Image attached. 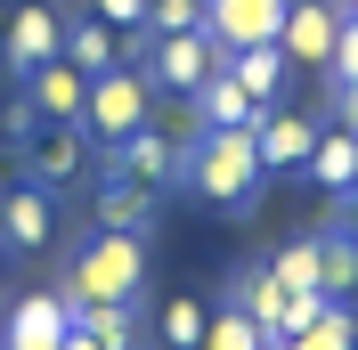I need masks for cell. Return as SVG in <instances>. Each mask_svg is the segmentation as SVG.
<instances>
[{"instance_id":"cell-1","label":"cell","mask_w":358,"mask_h":350,"mask_svg":"<svg viewBox=\"0 0 358 350\" xmlns=\"http://www.w3.org/2000/svg\"><path fill=\"white\" fill-rule=\"evenodd\" d=\"M261 139L245 131H196L187 147H179V188H196L212 212H245L252 196H261Z\"/></svg>"},{"instance_id":"cell-2","label":"cell","mask_w":358,"mask_h":350,"mask_svg":"<svg viewBox=\"0 0 358 350\" xmlns=\"http://www.w3.org/2000/svg\"><path fill=\"white\" fill-rule=\"evenodd\" d=\"M147 285V237H122V228H98V237L73 244V269H66V302H138Z\"/></svg>"},{"instance_id":"cell-3","label":"cell","mask_w":358,"mask_h":350,"mask_svg":"<svg viewBox=\"0 0 358 350\" xmlns=\"http://www.w3.org/2000/svg\"><path fill=\"white\" fill-rule=\"evenodd\" d=\"M155 122V82L138 66H114V74H90V98H82V139L90 147H122L131 131Z\"/></svg>"},{"instance_id":"cell-4","label":"cell","mask_w":358,"mask_h":350,"mask_svg":"<svg viewBox=\"0 0 358 350\" xmlns=\"http://www.w3.org/2000/svg\"><path fill=\"white\" fill-rule=\"evenodd\" d=\"M228 49L203 33V24H187V33H147V49H138V74L155 90H171V98H187V90L203 82V74H220Z\"/></svg>"},{"instance_id":"cell-5","label":"cell","mask_w":358,"mask_h":350,"mask_svg":"<svg viewBox=\"0 0 358 350\" xmlns=\"http://www.w3.org/2000/svg\"><path fill=\"white\" fill-rule=\"evenodd\" d=\"M334 41H342V8L334 0H293L285 24H277V49H285L293 74H326L334 66Z\"/></svg>"},{"instance_id":"cell-6","label":"cell","mask_w":358,"mask_h":350,"mask_svg":"<svg viewBox=\"0 0 358 350\" xmlns=\"http://www.w3.org/2000/svg\"><path fill=\"white\" fill-rule=\"evenodd\" d=\"M49 237H57V204H49V188L17 179V188L0 196V253H49Z\"/></svg>"},{"instance_id":"cell-7","label":"cell","mask_w":358,"mask_h":350,"mask_svg":"<svg viewBox=\"0 0 358 350\" xmlns=\"http://www.w3.org/2000/svg\"><path fill=\"white\" fill-rule=\"evenodd\" d=\"M82 163H90L82 122H41V131L24 139V179H33V188H49V196H57V188L82 172Z\"/></svg>"},{"instance_id":"cell-8","label":"cell","mask_w":358,"mask_h":350,"mask_svg":"<svg viewBox=\"0 0 358 350\" xmlns=\"http://www.w3.org/2000/svg\"><path fill=\"white\" fill-rule=\"evenodd\" d=\"M106 163H114L122 179H138V188H155V196L179 188V139L163 131V122H147V131H131L122 147H106Z\"/></svg>"},{"instance_id":"cell-9","label":"cell","mask_w":358,"mask_h":350,"mask_svg":"<svg viewBox=\"0 0 358 350\" xmlns=\"http://www.w3.org/2000/svg\"><path fill=\"white\" fill-rule=\"evenodd\" d=\"M66 17H73V8H17V17H8V41H0V66L17 74V82L33 66H49L57 41H66Z\"/></svg>"},{"instance_id":"cell-10","label":"cell","mask_w":358,"mask_h":350,"mask_svg":"<svg viewBox=\"0 0 358 350\" xmlns=\"http://www.w3.org/2000/svg\"><path fill=\"white\" fill-rule=\"evenodd\" d=\"M293 0H203V33L220 49H245V41H277Z\"/></svg>"},{"instance_id":"cell-11","label":"cell","mask_w":358,"mask_h":350,"mask_svg":"<svg viewBox=\"0 0 358 350\" xmlns=\"http://www.w3.org/2000/svg\"><path fill=\"white\" fill-rule=\"evenodd\" d=\"M252 139H261V172H301V163H310V147H317V114H293V106H261Z\"/></svg>"},{"instance_id":"cell-12","label":"cell","mask_w":358,"mask_h":350,"mask_svg":"<svg viewBox=\"0 0 358 350\" xmlns=\"http://www.w3.org/2000/svg\"><path fill=\"white\" fill-rule=\"evenodd\" d=\"M82 98H90V74L66 66V57H49V66L24 74V106L41 114V122H82Z\"/></svg>"},{"instance_id":"cell-13","label":"cell","mask_w":358,"mask_h":350,"mask_svg":"<svg viewBox=\"0 0 358 350\" xmlns=\"http://www.w3.org/2000/svg\"><path fill=\"white\" fill-rule=\"evenodd\" d=\"M187 114H196V131H245V122H261V106L245 98V82H236L228 66L187 90Z\"/></svg>"},{"instance_id":"cell-14","label":"cell","mask_w":358,"mask_h":350,"mask_svg":"<svg viewBox=\"0 0 358 350\" xmlns=\"http://www.w3.org/2000/svg\"><path fill=\"white\" fill-rule=\"evenodd\" d=\"M57 57H66V66H82V74H114V66H131V41H122L114 24H98L90 8H73V17H66V41H57Z\"/></svg>"},{"instance_id":"cell-15","label":"cell","mask_w":358,"mask_h":350,"mask_svg":"<svg viewBox=\"0 0 358 350\" xmlns=\"http://www.w3.org/2000/svg\"><path fill=\"white\" fill-rule=\"evenodd\" d=\"M66 342V293H24L0 326V350H57Z\"/></svg>"},{"instance_id":"cell-16","label":"cell","mask_w":358,"mask_h":350,"mask_svg":"<svg viewBox=\"0 0 358 350\" xmlns=\"http://www.w3.org/2000/svg\"><path fill=\"white\" fill-rule=\"evenodd\" d=\"M98 228L147 237V228H155V188H138V179H122V172L106 163V179H98Z\"/></svg>"},{"instance_id":"cell-17","label":"cell","mask_w":358,"mask_h":350,"mask_svg":"<svg viewBox=\"0 0 358 350\" xmlns=\"http://www.w3.org/2000/svg\"><path fill=\"white\" fill-rule=\"evenodd\" d=\"M66 326L90 334L98 350H131L138 342V302H66Z\"/></svg>"},{"instance_id":"cell-18","label":"cell","mask_w":358,"mask_h":350,"mask_svg":"<svg viewBox=\"0 0 358 350\" xmlns=\"http://www.w3.org/2000/svg\"><path fill=\"white\" fill-rule=\"evenodd\" d=\"M285 293H293V285H277L268 269H236V285H228V302L261 326V342H277V334H285Z\"/></svg>"},{"instance_id":"cell-19","label":"cell","mask_w":358,"mask_h":350,"mask_svg":"<svg viewBox=\"0 0 358 350\" xmlns=\"http://www.w3.org/2000/svg\"><path fill=\"white\" fill-rule=\"evenodd\" d=\"M228 74H236V82H245V98L252 106H277V90H285V49L277 41H245V49H228Z\"/></svg>"},{"instance_id":"cell-20","label":"cell","mask_w":358,"mask_h":350,"mask_svg":"<svg viewBox=\"0 0 358 350\" xmlns=\"http://www.w3.org/2000/svg\"><path fill=\"white\" fill-rule=\"evenodd\" d=\"M301 179H317L326 196H342V188H358V131H317V147H310V163H301Z\"/></svg>"},{"instance_id":"cell-21","label":"cell","mask_w":358,"mask_h":350,"mask_svg":"<svg viewBox=\"0 0 358 350\" xmlns=\"http://www.w3.org/2000/svg\"><path fill=\"white\" fill-rule=\"evenodd\" d=\"M268 350H358V309L350 302H326L301 334H285V342H268Z\"/></svg>"},{"instance_id":"cell-22","label":"cell","mask_w":358,"mask_h":350,"mask_svg":"<svg viewBox=\"0 0 358 350\" xmlns=\"http://www.w3.org/2000/svg\"><path fill=\"white\" fill-rule=\"evenodd\" d=\"M317 293H326V302H350L358 293V244L342 237V228L317 237Z\"/></svg>"},{"instance_id":"cell-23","label":"cell","mask_w":358,"mask_h":350,"mask_svg":"<svg viewBox=\"0 0 358 350\" xmlns=\"http://www.w3.org/2000/svg\"><path fill=\"white\" fill-rule=\"evenodd\" d=\"M196 350H261V326H252L245 309L228 302V309H212V326H203V342Z\"/></svg>"},{"instance_id":"cell-24","label":"cell","mask_w":358,"mask_h":350,"mask_svg":"<svg viewBox=\"0 0 358 350\" xmlns=\"http://www.w3.org/2000/svg\"><path fill=\"white\" fill-rule=\"evenodd\" d=\"M203 326H212V309H203V302H187V293H179V302H163V342H171V350H196Z\"/></svg>"},{"instance_id":"cell-25","label":"cell","mask_w":358,"mask_h":350,"mask_svg":"<svg viewBox=\"0 0 358 350\" xmlns=\"http://www.w3.org/2000/svg\"><path fill=\"white\" fill-rule=\"evenodd\" d=\"M268 277L277 285H317V237H293L277 261H268Z\"/></svg>"},{"instance_id":"cell-26","label":"cell","mask_w":358,"mask_h":350,"mask_svg":"<svg viewBox=\"0 0 358 350\" xmlns=\"http://www.w3.org/2000/svg\"><path fill=\"white\" fill-rule=\"evenodd\" d=\"M203 24V0H147V33H187Z\"/></svg>"},{"instance_id":"cell-27","label":"cell","mask_w":358,"mask_h":350,"mask_svg":"<svg viewBox=\"0 0 358 350\" xmlns=\"http://www.w3.org/2000/svg\"><path fill=\"white\" fill-rule=\"evenodd\" d=\"M90 17L114 24V33H138V24H147V0H90Z\"/></svg>"},{"instance_id":"cell-28","label":"cell","mask_w":358,"mask_h":350,"mask_svg":"<svg viewBox=\"0 0 358 350\" xmlns=\"http://www.w3.org/2000/svg\"><path fill=\"white\" fill-rule=\"evenodd\" d=\"M334 122H342V131H358V82H334Z\"/></svg>"},{"instance_id":"cell-29","label":"cell","mask_w":358,"mask_h":350,"mask_svg":"<svg viewBox=\"0 0 358 350\" xmlns=\"http://www.w3.org/2000/svg\"><path fill=\"white\" fill-rule=\"evenodd\" d=\"M334 228L358 244V188H342V196H334Z\"/></svg>"},{"instance_id":"cell-30","label":"cell","mask_w":358,"mask_h":350,"mask_svg":"<svg viewBox=\"0 0 358 350\" xmlns=\"http://www.w3.org/2000/svg\"><path fill=\"white\" fill-rule=\"evenodd\" d=\"M57 350H98V342H90V334H73V326H66V342H57Z\"/></svg>"},{"instance_id":"cell-31","label":"cell","mask_w":358,"mask_h":350,"mask_svg":"<svg viewBox=\"0 0 358 350\" xmlns=\"http://www.w3.org/2000/svg\"><path fill=\"white\" fill-rule=\"evenodd\" d=\"M334 8H358V0H334Z\"/></svg>"},{"instance_id":"cell-32","label":"cell","mask_w":358,"mask_h":350,"mask_svg":"<svg viewBox=\"0 0 358 350\" xmlns=\"http://www.w3.org/2000/svg\"><path fill=\"white\" fill-rule=\"evenodd\" d=\"M261 350H268V342H261Z\"/></svg>"}]
</instances>
